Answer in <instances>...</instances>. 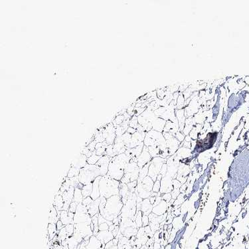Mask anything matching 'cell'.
I'll use <instances>...</instances> for the list:
<instances>
[{"label":"cell","instance_id":"60d3db41","mask_svg":"<svg viewBox=\"0 0 249 249\" xmlns=\"http://www.w3.org/2000/svg\"><path fill=\"white\" fill-rule=\"evenodd\" d=\"M105 245H106V244H105V243H104V242H103L102 247H100V248H99V249H105Z\"/></svg>","mask_w":249,"mask_h":249},{"label":"cell","instance_id":"ab89813d","mask_svg":"<svg viewBox=\"0 0 249 249\" xmlns=\"http://www.w3.org/2000/svg\"><path fill=\"white\" fill-rule=\"evenodd\" d=\"M105 249H118V247L117 246H113V247H112L111 248H105Z\"/></svg>","mask_w":249,"mask_h":249},{"label":"cell","instance_id":"d4e9b609","mask_svg":"<svg viewBox=\"0 0 249 249\" xmlns=\"http://www.w3.org/2000/svg\"><path fill=\"white\" fill-rule=\"evenodd\" d=\"M123 120H124V116L120 115V116H116V117L114 118V120L112 122V124L116 128V127L118 126H120L122 124V122H124Z\"/></svg>","mask_w":249,"mask_h":249},{"label":"cell","instance_id":"d590c367","mask_svg":"<svg viewBox=\"0 0 249 249\" xmlns=\"http://www.w3.org/2000/svg\"><path fill=\"white\" fill-rule=\"evenodd\" d=\"M127 132L128 134H135V128H131V127H129L128 129H127Z\"/></svg>","mask_w":249,"mask_h":249},{"label":"cell","instance_id":"8992f818","mask_svg":"<svg viewBox=\"0 0 249 249\" xmlns=\"http://www.w3.org/2000/svg\"><path fill=\"white\" fill-rule=\"evenodd\" d=\"M111 159L112 157L105 155L101 156L100 159L99 160V162L96 163V165L97 166V168H99L100 172V175H101L102 177L107 175V173H108V166Z\"/></svg>","mask_w":249,"mask_h":249},{"label":"cell","instance_id":"ffe728a7","mask_svg":"<svg viewBox=\"0 0 249 249\" xmlns=\"http://www.w3.org/2000/svg\"><path fill=\"white\" fill-rule=\"evenodd\" d=\"M67 240L69 249H77L78 246L80 243L77 241V239L75 238L73 236L68 237Z\"/></svg>","mask_w":249,"mask_h":249},{"label":"cell","instance_id":"836d02e7","mask_svg":"<svg viewBox=\"0 0 249 249\" xmlns=\"http://www.w3.org/2000/svg\"><path fill=\"white\" fill-rule=\"evenodd\" d=\"M137 125H138V121L135 118V120L134 119L131 120V121L130 122V126L131 128H135L137 127Z\"/></svg>","mask_w":249,"mask_h":249},{"label":"cell","instance_id":"4316f807","mask_svg":"<svg viewBox=\"0 0 249 249\" xmlns=\"http://www.w3.org/2000/svg\"><path fill=\"white\" fill-rule=\"evenodd\" d=\"M80 153H83V155L86 156L87 158H89V157H90L91 156H92L94 152H92L91 151H90L89 148H88L87 146H84L83 148H82Z\"/></svg>","mask_w":249,"mask_h":249},{"label":"cell","instance_id":"f546056e","mask_svg":"<svg viewBox=\"0 0 249 249\" xmlns=\"http://www.w3.org/2000/svg\"><path fill=\"white\" fill-rule=\"evenodd\" d=\"M108 229H109V225L106 223L99 225V231H108Z\"/></svg>","mask_w":249,"mask_h":249},{"label":"cell","instance_id":"5b68a950","mask_svg":"<svg viewBox=\"0 0 249 249\" xmlns=\"http://www.w3.org/2000/svg\"><path fill=\"white\" fill-rule=\"evenodd\" d=\"M103 136L108 145H113L116 138V128L112 122L109 123L104 127Z\"/></svg>","mask_w":249,"mask_h":249},{"label":"cell","instance_id":"3957f363","mask_svg":"<svg viewBox=\"0 0 249 249\" xmlns=\"http://www.w3.org/2000/svg\"><path fill=\"white\" fill-rule=\"evenodd\" d=\"M123 207H124V204L119 195L107 199L102 216L107 220L112 221L114 219L120 215Z\"/></svg>","mask_w":249,"mask_h":249},{"label":"cell","instance_id":"ac0fdd59","mask_svg":"<svg viewBox=\"0 0 249 249\" xmlns=\"http://www.w3.org/2000/svg\"><path fill=\"white\" fill-rule=\"evenodd\" d=\"M84 199V197L82 193V191L80 189L76 187L74 190V197H73V201L77 204L82 203Z\"/></svg>","mask_w":249,"mask_h":249},{"label":"cell","instance_id":"5bb4252c","mask_svg":"<svg viewBox=\"0 0 249 249\" xmlns=\"http://www.w3.org/2000/svg\"><path fill=\"white\" fill-rule=\"evenodd\" d=\"M108 145L106 142V141H103V142L96 143L95 147V153L99 156H102L105 155L106 148Z\"/></svg>","mask_w":249,"mask_h":249},{"label":"cell","instance_id":"8d00e7d4","mask_svg":"<svg viewBox=\"0 0 249 249\" xmlns=\"http://www.w3.org/2000/svg\"><path fill=\"white\" fill-rule=\"evenodd\" d=\"M86 247H87V246H86V244H85V243H84V241H83L80 243V248L79 249H87Z\"/></svg>","mask_w":249,"mask_h":249},{"label":"cell","instance_id":"74e56055","mask_svg":"<svg viewBox=\"0 0 249 249\" xmlns=\"http://www.w3.org/2000/svg\"><path fill=\"white\" fill-rule=\"evenodd\" d=\"M115 227H116V225H114V224H113V225L109 226V229H108V231H110V232H112V231H114V230Z\"/></svg>","mask_w":249,"mask_h":249},{"label":"cell","instance_id":"9c48e42d","mask_svg":"<svg viewBox=\"0 0 249 249\" xmlns=\"http://www.w3.org/2000/svg\"><path fill=\"white\" fill-rule=\"evenodd\" d=\"M96 236L99 240L102 242V243L104 242L105 244H107L108 242L112 241L114 238V236L113 235L112 232L109 231H99Z\"/></svg>","mask_w":249,"mask_h":249},{"label":"cell","instance_id":"30bf717a","mask_svg":"<svg viewBox=\"0 0 249 249\" xmlns=\"http://www.w3.org/2000/svg\"><path fill=\"white\" fill-rule=\"evenodd\" d=\"M102 176H99L95 179L93 182V192L90 195V197L93 199V200H96L97 199L100 197V193L99 190V181L101 179Z\"/></svg>","mask_w":249,"mask_h":249},{"label":"cell","instance_id":"4dcf8cb0","mask_svg":"<svg viewBox=\"0 0 249 249\" xmlns=\"http://www.w3.org/2000/svg\"><path fill=\"white\" fill-rule=\"evenodd\" d=\"M96 142L94 140H93V141H91V142L87 146L88 148H89V150L91 151L92 152H95V147H96Z\"/></svg>","mask_w":249,"mask_h":249},{"label":"cell","instance_id":"484cf974","mask_svg":"<svg viewBox=\"0 0 249 249\" xmlns=\"http://www.w3.org/2000/svg\"><path fill=\"white\" fill-rule=\"evenodd\" d=\"M105 155L112 157H112H114V156H116L114 152V149H113V145H108V146L106 147Z\"/></svg>","mask_w":249,"mask_h":249},{"label":"cell","instance_id":"7402d4cb","mask_svg":"<svg viewBox=\"0 0 249 249\" xmlns=\"http://www.w3.org/2000/svg\"><path fill=\"white\" fill-rule=\"evenodd\" d=\"M100 157H101L97 156L95 153V152H94L93 155L87 159V163L89 165H96V163L100 159Z\"/></svg>","mask_w":249,"mask_h":249},{"label":"cell","instance_id":"8fae6325","mask_svg":"<svg viewBox=\"0 0 249 249\" xmlns=\"http://www.w3.org/2000/svg\"><path fill=\"white\" fill-rule=\"evenodd\" d=\"M100 202V198L97 199L96 200H94L93 202L91 203L89 206H88L87 211L88 213L89 214L91 217L94 216L96 214L99 213V205Z\"/></svg>","mask_w":249,"mask_h":249},{"label":"cell","instance_id":"ba28073f","mask_svg":"<svg viewBox=\"0 0 249 249\" xmlns=\"http://www.w3.org/2000/svg\"><path fill=\"white\" fill-rule=\"evenodd\" d=\"M87 159L88 158L86 156H84L83 153H80V155H78L77 157H75V159L72 161L71 166L74 167V168L80 169L84 168L85 165H87Z\"/></svg>","mask_w":249,"mask_h":249},{"label":"cell","instance_id":"6da1fadb","mask_svg":"<svg viewBox=\"0 0 249 249\" xmlns=\"http://www.w3.org/2000/svg\"><path fill=\"white\" fill-rule=\"evenodd\" d=\"M130 162V158L125 153L112 157L108 166L107 175L117 181H121L124 175L126 165Z\"/></svg>","mask_w":249,"mask_h":249},{"label":"cell","instance_id":"7a4b0ae2","mask_svg":"<svg viewBox=\"0 0 249 249\" xmlns=\"http://www.w3.org/2000/svg\"><path fill=\"white\" fill-rule=\"evenodd\" d=\"M120 184V181L111 178L108 175L102 176L99 181L100 196L108 199L119 195Z\"/></svg>","mask_w":249,"mask_h":249},{"label":"cell","instance_id":"f35d334b","mask_svg":"<svg viewBox=\"0 0 249 249\" xmlns=\"http://www.w3.org/2000/svg\"><path fill=\"white\" fill-rule=\"evenodd\" d=\"M90 228H91V230H92V231H94V225L93 224V223L92 222L91 223V224H90Z\"/></svg>","mask_w":249,"mask_h":249},{"label":"cell","instance_id":"603a6c76","mask_svg":"<svg viewBox=\"0 0 249 249\" xmlns=\"http://www.w3.org/2000/svg\"><path fill=\"white\" fill-rule=\"evenodd\" d=\"M100 205H99V213L100 215H103V213H104V210H105V208L106 206V201H107V199H106L105 197L100 196Z\"/></svg>","mask_w":249,"mask_h":249},{"label":"cell","instance_id":"83f0119b","mask_svg":"<svg viewBox=\"0 0 249 249\" xmlns=\"http://www.w3.org/2000/svg\"><path fill=\"white\" fill-rule=\"evenodd\" d=\"M93 201L94 200L90 197H86V198L84 199L82 204H83L84 206L87 207L88 206H89L93 202Z\"/></svg>","mask_w":249,"mask_h":249},{"label":"cell","instance_id":"7c38bea8","mask_svg":"<svg viewBox=\"0 0 249 249\" xmlns=\"http://www.w3.org/2000/svg\"><path fill=\"white\" fill-rule=\"evenodd\" d=\"M102 246V242L97 238L96 236L93 235L90 238L89 242L87 246V249H99Z\"/></svg>","mask_w":249,"mask_h":249},{"label":"cell","instance_id":"cb8c5ba5","mask_svg":"<svg viewBox=\"0 0 249 249\" xmlns=\"http://www.w3.org/2000/svg\"><path fill=\"white\" fill-rule=\"evenodd\" d=\"M65 229H66V231H67V236L68 237H70V236H72L74 234V224H69V225H67L65 226Z\"/></svg>","mask_w":249,"mask_h":249},{"label":"cell","instance_id":"d6986e66","mask_svg":"<svg viewBox=\"0 0 249 249\" xmlns=\"http://www.w3.org/2000/svg\"><path fill=\"white\" fill-rule=\"evenodd\" d=\"M93 183L92 184L84 185L83 186V187L81 190V191H82V193H83V195L84 197V199L88 197H90V195L93 192Z\"/></svg>","mask_w":249,"mask_h":249},{"label":"cell","instance_id":"e575fe53","mask_svg":"<svg viewBox=\"0 0 249 249\" xmlns=\"http://www.w3.org/2000/svg\"><path fill=\"white\" fill-rule=\"evenodd\" d=\"M106 221H107V220L102 215H100V213H99V225H100V224L106 223Z\"/></svg>","mask_w":249,"mask_h":249},{"label":"cell","instance_id":"9a60e30c","mask_svg":"<svg viewBox=\"0 0 249 249\" xmlns=\"http://www.w3.org/2000/svg\"><path fill=\"white\" fill-rule=\"evenodd\" d=\"M103 130L104 127H100V128H98L93 134L94 140L95 141L96 143L103 142V141H105L103 136Z\"/></svg>","mask_w":249,"mask_h":249},{"label":"cell","instance_id":"1f68e13d","mask_svg":"<svg viewBox=\"0 0 249 249\" xmlns=\"http://www.w3.org/2000/svg\"><path fill=\"white\" fill-rule=\"evenodd\" d=\"M149 222H150V220H149V218H148V216L143 215H142V226H144V227H145V226H148Z\"/></svg>","mask_w":249,"mask_h":249},{"label":"cell","instance_id":"2e32d148","mask_svg":"<svg viewBox=\"0 0 249 249\" xmlns=\"http://www.w3.org/2000/svg\"><path fill=\"white\" fill-rule=\"evenodd\" d=\"M47 231H48L49 240L52 241L53 238L57 235V229H56V224L49 223L48 225H47Z\"/></svg>","mask_w":249,"mask_h":249},{"label":"cell","instance_id":"f1b7e54d","mask_svg":"<svg viewBox=\"0 0 249 249\" xmlns=\"http://www.w3.org/2000/svg\"><path fill=\"white\" fill-rule=\"evenodd\" d=\"M78 205V204H77V203H75V202H74V201H72V202L70 205V207H69V209H68L69 212H72V213H76Z\"/></svg>","mask_w":249,"mask_h":249},{"label":"cell","instance_id":"52a82bcc","mask_svg":"<svg viewBox=\"0 0 249 249\" xmlns=\"http://www.w3.org/2000/svg\"><path fill=\"white\" fill-rule=\"evenodd\" d=\"M151 159L150 154L148 152V150L146 147H144L142 152L138 157V165L139 166L140 169L142 168L144 165H146L147 163H149Z\"/></svg>","mask_w":249,"mask_h":249},{"label":"cell","instance_id":"e0dca14e","mask_svg":"<svg viewBox=\"0 0 249 249\" xmlns=\"http://www.w3.org/2000/svg\"><path fill=\"white\" fill-rule=\"evenodd\" d=\"M60 220H61L62 224L65 226L69 225V224H74L72 221L71 219L69 218L68 217V211L62 210L61 211V217H60Z\"/></svg>","mask_w":249,"mask_h":249},{"label":"cell","instance_id":"d6a6232c","mask_svg":"<svg viewBox=\"0 0 249 249\" xmlns=\"http://www.w3.org/2000/svg\"><path fill=\"white\" fill-rule=\"evenodd\" d=\"M56 229H57V231H59L60 230H61L62 228L65 227V225L62 224V221L61 220H59L57 223H56Z\"/></svg>","mask_w":249,"mask_h":249},{"label":"cell","instance_id":"277c9868","mask_svg":"<svg viewBox=\"0 0 249 249\" xmlns=\"http://www.w3.org/2000/svg\"><path fill=\"white\" fill-rule=\"evenodd\" d=\"M100 175V172L96 165L87 164L84 168L80 169L78 175L79 182L84 185L92 184L95 179Z\"/></svg>","mask_w":249,"mask_h":249},{"label":"cell","instance_id":"44dd1931","mask_svg":"<svg viewBox=\"0 0 249 249\" xmlns=\"http://www.w3.org/2000/svg\"><path fill=\"white\" fill-rule=\"evenodd\" d=\"M80 173V169L77 168H74V167L71 166L70 168L68 169V174H67V178H72L74 177H77V176L79 175Z\"/></svg>","mask_w":249,"mask_h":249},{"label":"cell","instance_id":"4fadbf2b","mask_svg":"<svg viewBox=\"0 0 249 249\" xmlns=\"http://www.w3.org/2000/svg\"><path fill=\"white\" fill-rule=\"evenodd\" d=\"M53 205L55 206L57 211L62 210L64 206V201L61 194L57 193L55 195L54 201H53Z\"/></svg>","mask_w":249,"mask_h":249}]
</instances>
